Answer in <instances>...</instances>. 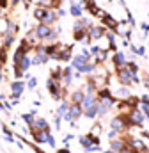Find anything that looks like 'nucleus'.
Masks as SVG:
<instances>
[{
	"label": "nucleus",
	"mask_w": 149,
	"mask_h": 153,
	"mask_svg": "<svg viewBox=\"0 0 149 153\" xmlns=\"http://www.w3.org/2000/svg\"><path fill=\"white\" fill-rule=\"evenodd\" d=\"M117 78H119L121 85H131V84H139V82H140L139 75H133V73H130V71L126 70V66H122V68H117Z\"/></svg>",
	"instance_id": "1"
},
{
	"label": "nucleus",
	"mask_w": 149,
	"mask_h": 153,
	"mask_svg": "<svg viewBox=\"0 0 149 153\" xmlns=\"http://www.w3.org/2000/svg\"><path fill=\"white\" fill-rule=\"evenodd\" d=\"M37 39H55L59 34H55V30H52L50 25H44V23H39L34 30Z\"/></svg>",
	"instance_id": "2"
},
{
	"label": "nucleus",
	"mask_w": 149,
	"mask_h": 153,
	"mask_svg": "<svg viewBox=\"0 0 149 153\" xmlns=\"http://www.w3.org/2000/svg\"><path fill=\"white\" fill-rule=\"evenodd\" d=\"M46 87H48L52 98H55V100H60V98H62V85H60L59 80H55V78L50 76V78L46 80Z\"/></svg>",
	"instance_id": "3"
},
{
	"label": "nucleus",
	"mask_w": 149,
	"mask_h": 153,
	"mask_svg": "<svg viewBox=\"0 0 149 153\" xmlns=\"http://www.w3.org/2000/svg\"><path fill=\"white\" fill-rule=\"evenodd\" d=\"M82 112H83V109H82L80 103H71V105L68 107V112L64 114V119L71 123V121H74V119H78V117L82 116Z\"/></svg>",
	"instance_id": "4"
},
{
	"label": "nucleus",
	"mask_w": 149,
	"mask_h": 153,
	"mask_svg": "<svg viewBox=\"0 0 149 153\" xmlns=\"http://www.w3.org/2000/svg\"><path fill=\"white\" fill-rule=\"evenodd\" d=\"M89 57H91V53H89V50H83L80 55H74L73 59H71V68L74 70H78L80 66H83L85 62H89Z\"/></svg>",
	"instance_id": "5"
},
{
	"label": "nucleus",
	"mask_w": 149,
	"mask_h": 153,
	"mask_svg": "<svg viewBox=\"0 0 149 153\" xmlns=\"http://www.w3.org/2000/svg\"><path fill=\"white\" fill-rule=\"evenodd\" d=\"M105 32H107V29H105V27L92 25V27H89L87 36H89V39H101L103 36H105Z\"/></svg>",
	"instance_id": "6"
},
{
	"label": "nucleus",
	"mask_w": 149,
	"mask_h": 153,
	"mask_svg": "<svg viewBox=\"0 0 149 153\" xmlns=\"http://www.w3.org/2000/svg\"><path fill=\"white\" fill-rule=\"evenodd\" d=\"M48 135H50V130H32V139L37 144H43L48 141Z\"/></svg>",
	"instance_id": "7"
},
{
	"label": "nucleus",
	"mask_w": 149,
	"mask_h": 153,
	"mask_svg": "<svg viewBox=\"0 0 149 153\" xmlns=\"http://www.w3.org/2000/svg\"><path fill=\"white\" fill-rule=\"evenodd\" d=\"M11 91H13V98H20L21 96V93L25 91V84L21 82V80H14L13 84H11Z\"/></svg>",
	"instance_id": "8"
},
{
	"label": "nucleus",
	"mask_w": 149,
	"mask_h": 153,
	"mask_svg": "<svg viewBox=\"0 0 149 153\" xmlns=\"http://www.w3.org/2000/svg\"><path fill=\"white\" fill-rule=\"evenodd\" d=\"M57 18H59V16H57V13H53V9H46V13H44V16H43V20H41V23L52 27V23L57 22Z\"/></svg>",
	"instance_id": "9"
},
{
	"label": "nucleus",
	"mask_w": 149,
	"mask_h": 153,
	"mask_svg": "<svg viewBox=\"0 0 149 153\" xmlns=\"http://www.w3.org/2000/svg\"><path fill=\"white\" fill-rule=\"evenodd\" d=\"M101 18H103V23H105L110 30L117 32V27H119V22H117V20H114L110 14H107V13H103V14H101Z\"/></svg>",
	"instance_id": "10"
},
{
	"label": "nucleus",
	"mask_w": 149,
	"mask_h": 153,
	"mask_svg": "<svg viewBox=\"0 0 149 153\" xmlns=\"http://www.w3.org/2000/svg\"><path fill=\"white\" fill-rule=\"evenodd\" d=\"M32 130H50V123L46 121V119H43V117H37L32 121Z\"/></svg>",
	"instance_id": "11"
},
{
	"label": "nucleus",
	"mask_w": 149,
	"mask_h": 153,
	"mask_svg": "<svg viewBox=\"0 0 149 153\" xmlns=\"http://www.w3.org/2000/svg\"><path fill=\"white\" fill-rule=\"evenodd\" d=\"M130 117H131V121H133V125H135V126L142 125V123H144V119H146V116L142 114L139 109H133V111L130 112Z\"/></svg>",
	"instance_id": "12"
},
{
	"label": "nucleus",
	"mask_w": 149,
	"mask_h": 153,
	"mask_svg": "<svg viewBox=\"0 0 149 153\" xmlns=\"http://www.w3.org/2000/svg\"><path fill=\"white\" fill-rule=\"evenodd\" d=\"M110 126H112V130H115V132H122V130H126V125H124V121H122V117L121 116H117V117H114L110 121Z\"/></svg>",
	"instance_id": "13"
},
{
	"label": "nucleus",
	"mask_w": 149,
	"mask_h": 153,
	"mask_svg": "<svg viewBox=\"0 0 149 153\" xmlns=\"http://www.w3.org/2000/svg\"><path fill=\"white\" fill-rule=\"evenodd\" d=\"M110 146H112V152H119V153H122L124 150H128V144H126V141H115V139H112V143H110Z\"/></svg>",
	"instance_id": "14"
},
{
	"label": "nucleus",
	"mask_w": 149,
	"mask_h": 153,
	"mask_svg": "<svg viewBox=\"0 0 149 153\" xmlns=\"http://www.w3.org/2000/svg\"><path fill=\"white\" fill-rule=\"evenodd\" d=\"M112 61H114L115 68H122V66H126V55H124L122 52H115Z\"/></svg>",
	"instance_id": "15"
},
{
	"label": "nucleus",
	"mask_w": 149,
	"mask_h": 153,
	"mask_svg": "<svg viewBox=\"0 0 149 153\" xmlns=\"http://www.w3.org/2000/svg\"><path fill=\"white\" fill-rule=\"evenodd\" d=\"M16 66H18V68H20V70L25 73V71H27V70L32 66V61H30V57H29V55H23V57H21V61H20Z\"/></svg>",
	"instance_id": "16"
},
{
	"label": "nucleus",
	"mask_w": 149,
	"mask_h": 153,
	"mask_svg": "<svg viewBox=\"0 0 149 153\" xmlns=\"http://www.w3.org/2000/svg\"><path fill=\"white\" fill-rule=\"evenodd\" d=\"M82 114L85 116V117H89V119H94V117L98 116V107H96V103H94L92 107H89V109H83Z\"/></svg>",
	"instance_id": "17"
},
{
	"label": "nucleus",
	"mask_w": 149,
	"mask_h": 153,
	"mask_svg": "<svg viewBox=\"0 0 149 153\" xmlns=\"http://www.w3.org/2000/svg\"><path fill=\"white\" fill-rule=\"evenodd\" d=\"M94 70H96V66H94L92 62H85V64L80 66L76 71H78V73H94Z\"/></svg>",
	"instance_id": "18"
},
{
	"label": "nucleus",
	"mask_w": 149,
	"mask_h": 153,
	"mask_svg": "<svg viewBox=\"0 0 149 153\" xmlns=\"http://www.w3.org/2000/svg\"><path fill=\"white\" fill-rule=\"evenodd\" d=\"M83 96H85V93H83V91H74L73 96H71V103H82Z\"/></svg>",
	"instance_id": "19"
},
{
	"label": "nucleus",
	"mask_w": 149,
	"mask_h": 153,
	"mask_svg": "<svg viewBox=\"0 0 149 153\" xmlns=\"http://www.w3.org/2000/svg\"><path fill=\"white\" fill-rule=\"evenodd\" d=\"M21 119H23V123L32 125V121L36 119V111H32V112H29V114H21Z\"/></svg>",
	"instance_id": "20"
},
{
	"label": "nucleus",
	"mask_w": 149,
	"mask_h": 153,
	"mask_svg": "<svg viewBox=\"0 0 149 153\" xmlns=\"http://www.w3.org/2000/svg\"><path fill=\"white\" fill-rule=\"evenodd\" d=\"M13 43H14V34L5 32V34H4V46H5V48H9Z\"/></svg>",
	"instance_id": "21"
},
{
	"label": "nucleus",
	"mask_w": 149,
	"mask_h": 153,
	"mask_svg": "<svg viewBox=\"0 0 149 153\" xmlns=\"http://www.w3.org/2000/svg\"><path fill=\"white\" fill-rule=\"evenodd\" d=\"M71 14H73L74 18L82 16V5H78V4H74V2H71Z\"/></svg>",
	"instance_id": "22"
},
{
	"label": "nucleus",
	"mask_w": 149,
	"mask_h": 153,
	"mask_svg": "<svg viewBox=\"0 0 149 153\" xmlns=\"http://www.w3.org/2000/svg\"><path fill=\"white\" fill-rule=\"evenodd\" d=\"M44 13H46V9H44V7H36V9H34V18L41 22V20H43V16H44Z\"/></svg>",
	"instance_id": "23"
},
{
	"label": "nucleus",
	"mask_w": 149,
	"mask_h": 153,
	"mask_svg": "<svg viewBox=\"0 0 149 153\" xmlns=\"http://www.w3.org/2000/svg\"><path fill=\"white\" fill-rule=\"evenodd\" d=\"M107 53H108L107 50H100V52L96 53V62H98V64H101V62L107 59Z\"/></svg>",
	"instance_id": "24"
},
{
	"label": "nucleus",
	"mask_w": 149,
	"mask_h": 153,
	"mask_svg": "<svg viewBox=\"0 0 149 153\" xmlns=\"http://www.w3.org/2000/svg\"><path fill=\"white\" fill-rule=\"evenodd\" d=\"M126 70H128L130 73H133V75H137V71H139V66H137L135 62H126Z\"/></svg>",
	"instance_id": "25"
},
{
	"label": "nucleus",
	"mask_w": 149,
	"mask_h": 153,
	"mask_svg": "<svg viewBox=\"0 0 149 153\" xmlns=\"http://www.w3.org/2000/svg\"><path fill=\"white\" fill-rule=\"evenodd\" d=\"M78 141H80V144H82L83 148H89V146H92V141H91V137H89V135H87V137H80Z\"/></svg>",
	"instance_id": "26"
},
{
	"label": "nucleus",
	"mask_w": 149,
	"mask_h": 153,
	"mask_svg": "<svg viewBox=\"0 0 149 153\" xmlns=\"http://www.w3.org/2000/svg\"><path fill=\"white\" fill-rule=\"evenodd\" d=\"M68 107H69V105H68V102H64V103L59 107V111H57V116H59V117H62V116L68 112Z\"/></svg>",
	"instance_id": "27"
},
{
	"label": "nucleus",
	"mask_w": 149,
	"mask_h": 153,
	"mask_svg": "<svg viewBox=\"0 0 149 153\" xmlns=\"http://www.w3.org/2000/svg\"><path fill=\"white\" fill-rule=\"evenodd\" d=\"M100 96H101L103 100H107V98H112L110 89H108V87H103V89H100Z\"/></svg>",
	"instance_id": "28"
},
{
	"label": "nucleus",
	"mask_w": 149,
	"mask_h": 153,
	"mask_svg": "<svg viewBox=\"0 0 149 153\" xmlns=\"http://www.w3.org/2000/svg\"><path fill=\"white\" fill-rule=\"evenodd\" d=\"M5 50H7V48H5L4 45H0V64H4V62L7 61V55H5Z\"/></svg>",
	"instance_id": "29"
},
{
	"label": "nucleus",
	"mask_w": 149,
	"mask_h": 153,
	"mask_svg": "<svg viewBox=\"0 0 149 153\" xmlns=\"http://www.w3.org/2000/svg\"><path fill=\"white\" fill-rule=\"evenodd\" d=\"M36 85H37V78H36V76H30V78H29V84H27V87H29V89H34Z\"/></svg>",
	"instance_id": "30"
},
{
	"label": "nucleus",
	"mask_w": 149,
	"mask_h": 153,
	"mask_svg": "<svg viewBox=\"0 0 149 153\" xmlns=\"http://www.w3.org/2000/svg\"><path fill=\"white\" fill-rule=\"evenodd\" d=\"M140 112H142V114H144V116L149 119V103H142V109H140Z\"/></svg>",
	"instance_id": "31"
},
{
	"label": "nucleus",
	"mask_w": 149,
	"mask_h": 153,
	"mask_svg": "<svg viewBox=\"0 0 149 153\" xmlns=\"http://www.w3.org/2000/svg\"><path fill=\"white\" fill-rule=\"evenodd\" d=\"M14 75H16V78L20 80V78H23V71H21L18 66H14Z\"/></svg>",
	"instance_id": "32"
},
{
	"label": "nucleus",
	"mask_w": 149,
	"mask_h": 153,
	"mask_svg": "<svg viewBox=\"0 0 149 153\" xmlns=\"http://www.w3.org/2000/svg\"><path fill=\"white\" fill-rule=\"evenodd\" d=\"M46 143H48V144H50L52 148H55V139H53V135H52V134L48 135V141H46Z\"/></svg>",
	"instance_id": "33"
},
{
	"label": "nucleus",
	"mask_w": 149,
	"mask_h": 153,
	"mask_svg": "<svg viewBox=\"0 0 149 153\" xmlns=\"http://www.w3.org/2000/svg\"><path fill=\"white\" fill-rule=\"evenodd\" d=\"M140 103H149V96L148 94H144V96H140V100H139Z\"/></svg>",
	"instance_id": "34"
},
{
	"label": "nucleus",
	"mask_w": 149,
	"mask_h": 153,
	"mask_svg": "<svg viewBox=\"0 0 149 153\" xmlns=\"http://www.w3.org/2000/svg\"><path fill=\"white\" fill-rule=\"evenodd\" d=\"M98 52H100V46H96V45H94V46H91V53H92V55H96Z\"/></svg>",
	"instance_id": "35"
},
{
	"label": "nucleus",
	"mask_w": 149,
	"mask_h": 153,
	"mask_svg": "<svg viewBox=\"0 0 149 153\" xmlns=\"http://www.w3.org/2000/svg\"><path fill=\"white\" fill-rule=\"evenodd\" d=\"M137 53H139V55H146V48H144V46H139V48H137Z\"/></svg>",
	"instance_id": "36"
},
{
	"label": "nucleus",
	"mask_w": 149,
	"mask_h": 153,
	"mask_svg": "<svg viewBox=\"0 0 149 153\" xmlns=\"http://www.w3.org/2000/svg\"><path fill=\"white\" fill-rule=\"evenodd\" d=\"M60 121H62V117H59V116H57V117H55V123H53V125H55V128H60Z\"/></svg>",
	"instance_id": "37"
},
{
	"label": "nucleus",
	"mask_w": 149,
	"mask_h": 153,
	"mask_svg": "<svg viewBox=\"0 0 149 153\" xmlns=\"http://www.w3.org/2000/svg\"><path fill=\"white\" fill-rule=\"evenodd\" d=\"M117 135H119V132H115V130H112L110 134H108V137H110V141H112V139H115Z\"/></svg>",
	"instance_id": "38"
},
{
	"label": "nucleus",
	"mask_w": 149,
	"mask_h": 153,
	"mask_svg": "<svg viewBox=\"0 0 149 153\" xmlns=\"http://www.w3.org/2000/svg\"><path fill=\"white\" fill-rule=\"evenodd\" d=\"M142 29H144V34H148L149 32V25L148 23H142Z\"/></svg>",
	"instance_id": "39"
},
{
	"label": "nucleus",
	"mask_w": 149,
	"mask_h": 153,
	"mask_svg": "<svg viewBox=\"0 0 149 153\" xmlns=\"http://www.w3.org/2000/svg\"><path fill=\"white\" fill-rule=\"evenodd\" d=\"M64 14H66V11H64V9H59V13H57V16L60 18V16H64Z\"/></svg>",
	"instance_id": "40"
},
{
	"label": "nucleus",
	"mask_w": 149,
	"mask_h": 153,
	"mask_svg": "<svg viewBox=\"0 0 149 153\" xmlns=\"http://www.w3.org/2000/svg\"><path fill=\"white\" fill-rule=\"evenodd\" d=\"M142 135H144L146 139H149V132H142Z\"/></svg>",
	"instance_id": "41"
},
{
	"label": "nucleus",
	"mask_w": 149,
	"mask_h": 153,
	"mask_svg": "<svg viewBox=\"0 0 149 153\" xmlns=\"http://www.w3.org/2000/svg\"><path fill=\"white\" fill-rule=\"evenodd\" d=\"M0 111H5V105H4L2 102H0Z\"/></svg>",
	"instance_id": "42"
},
{
	"label": "nucleus",
	"mask_w": 149,
	"mask_h": 153,
	"mask_svg": "<svg viewBox=\"0 0 149 153\" xmlns=\"http://www.w3.org/2000/svg\"><path fill=\"white\" fill-rule=\"evenodd\" d=\"M57 153H69V150L66 148V150H60V152H57Z\"/></svg>",
	"instance_id": "43"
},
{
	"label": "nucleus",
	"mask_w": 149,
	"mask_h": 153,
	"mask_svg": "<svg viewBox=\"0 0 149 153\" xmlns=\"http://www.w3.org/2000/svg\"><path fill=\"white\" fill-rule=\"evenodd\" d=\"M18 2H20V0H13V5H16V4H18Z\"/></svg>",
	"instance_id": "44"
}]
</instances>
